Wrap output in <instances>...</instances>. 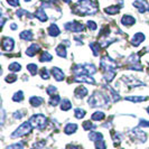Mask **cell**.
<instances>
[{
    "instance_id": "obj_1",
    "label": "cell",
    "mask_w": 149,
    "mask_h": 149,
    "mask_svg": "<svg viewBox=\"0 0 149 149\" xmlns=\"http://www.w3.org/2000/svg\"><path fill=\"white\" fill-rule=\"evenodd\" d=\"M97 11V5L92 0H79L77 1V6L73 9V13L80 16L93 15Z\"/></svg>"
},
{
    "instance_id": "obj_2",
    "label": "cell",
    "mask_w": 149,
    "mask_h": 149,
    "mask_svg": "<svg viewBox=\"0 0 149 149\" xmlns=\"http://www.w3.org/2000/svg\"><path fill=\"white\" fill-rule=\"evenodd\" d=\"M88 103H89L91 108H99V107L108 108L107 105L109 104V97L103 94V93H101V92L95 91L88 100Z\"/></svg>"
},
{
    "instance_id": "obj_3",
    "label": "cell",
    "mask_w": 149,
    "mask_h": 149,
    "mask_svg": "<svg viewBox=\"0 0 149 149\" xmlns=\"http://www.w3.org/2000/svg\"><path fill=\"white\" fill-rule=\"evenodd\" d=\"M29 122L34 128L43 130L46 127V125H47V118L43 114H35L29 119Z\"/></svg>"
},
{
    "instance_id": "obj_4",
    "label": "cell",
    "mask_w": 149,
    "mask_h": 149,
    "mask_svg": "<svg viewBox=\"0 0 149 149\" xmlns=\"http://www.w3.org/2000/svg\"><path fill=\"white\" fill-rule=\"evenodd\" d=\"M31 129H33V126H31V123H30L29 121L24 122V123H22L19 127L16 129L10 137H11V138H18V137H22V136H25V134H29L30 131H31Z\"/></svg>"
},
{
    "instance_id": "obj_5",
    "label": "cell",
    "mask_w": 149,
    "mask_h": 149,
    "mask_svg": "<svg viewBox=\"0 0 149 149\" xmlns=\"http://www.w3.org/2000/svg\"><path fill=\"white\" fill-rule=\"evenodd\" d=\"M64 27H65V29L68 30V31H73V33H81L84 30V26H83L81 22H66L65 25H64Z\"/></svg>"
},
{
    "instance_id": "obj_6",
    "label": "cell",
    "mask_w": 149,
    "mask_h": 149,
    "mask_svg": "<svg viewBox=\"0 0 149 149\" xmlns=\"http://www.w3.org/2000/svg\"><path fill=\"white\" fill-rule=\"evenodd\" d=\"M132 5L140 14H145V13L149 11V3L146 0H136V1H134Z\"/></svg>"
},
{
    "instance_id": "obj_7",
    "label": "cell",
    "mask_w": 149,
    "mask_h": 149,
    "mask_svg": "<svg viewBox=\"0 0 149 149\" xmlns=\"http://www.w3.org/2000/svg\"><path fill=\"white\" fill-rule=\"evenodd\" d=\"M1 46H2V49L6 51V52H11L14 49V39L11 37H3L2 38V42H1Z\"/></svg>"
},
{
    "instance_id": "obj_8",
    "label": "cell",
    "mask_w": 149,
    "mask_h": 149,
    "mask_svg": "<svg viewBox=\"0 0 149 149\" xmlns=\"http://www.w3.org/2000/svg\"><path fill=\"white\" fill-rule=\"evenodd\" d=\"M74 82H83V83H89V84H95L94 79L91 77L90 75H79V76H75Z\"/></svg>"
},
{
    "instance_id": "obj_9",
    "label": "cell",
    "mask_w": 149,
    "mask_h": 149,
    "mask_svg": "<svg viewBox=\"0 0 149 149\" xmlns=\"http://www.w3.org/2000/svg\"><path fill=\"white\" fill-rule=\"evenodd\" d=\"M52 75L54 76V79L57 81V82H61L64 80V72L58 68V67H53L52 68Z\"/></svg>"
},
{
    "instance_id": "obj_10",
    "label": "cell",
    "mask_w": 149,
    "mask_h": 149,
    "mask_svg": "<svg viewBox=\"0 0 149 149\" xmlns=\"http://www.w3.org/2000/svg\"><path fill=\"white\" fill-rule=\"evenodd\" d=\"M88 93H89L88 89H86L85 86H83V85L77 86L74 91V95H75V97H77V99H82V97H84L85 95H88Z\"/></svg>"
},
{
    "instance_id": "obj_11",
    "label": "cell",
    "mask_w": 149,
    "mask_h": 149,
    "mask_svg": "<svg viewBox=\"0 0 149 149\" xmlns=\"http://www.w3.org/2000/svg\"><path fill=\"white\" fill-rule=\"evenodd\" d=\"M143 40H145V35L142 33H137V34H134V36L131 39V44L137 47L141 44Z\"/></svg>"
},
{
    "instance_id": "obj_12",
    "label": "cell",
    "mask_w": 149,
    "mask_h": 149,
    "mask_svg": "<svg viewBox=\"0 0 149 149\" xmlns=\"http://www.w3.org/2000/svg\"><path fill=\"white\" fill-rule=\"evenodd\" d=\"M39 49H40V47H39V45L38 44H31L26 49V54L28 55V56H30V57H33V56H35L36 54H37V52H39Z\"/></svg>"
},
{
    "instance_id": "obj_13",
    "label": "cell",
    "mask_w": 149,
    "mask_h": 149,
    "mask_svg": "<svg viewBox=\"0 0 149 149\" xmlns=\"http://www.w3.org/2000/svg\"><path fill=\"white\" fill-rule=\"evenodd\" d=\"M134 22H136V19H134L132 16H129V15H125L122 18H121V24L123 25V26H128V27H130V26H132Z\"/></svg>"
},
{
    "instance_id": "obj_14",
    "label": "cell",
    "mask_w": 149,
    "mask_h": 149,
    "mask_svg": "<svg viewBox=\"0 0 149 149\" xmlns=\"http://www.w3.org/2000/svg\"><path fill=\"white\" fill-rule=\"evenodd\" d=\"M61 34V29L58 28L57 25L55 24H52L49 27H48V35L52 36V37H56Z\"/></svg>"
},
{
    "instance_id": "obj_15",
    "label": "cell",
    "mask_w": 149,
    "mask_h": 149,
    "mask_svg": "<svg viewBox=\"0 0 149 149\" xmlns=\"http://www.w3.org/2000/svg\"><path fill=\"white\" fill-rule=\"evenodd\" d=\"M29 103L33 107H39L40 104H43L44 103V99L43 97H31L29 99Z\"/></svg>"
},
{
    "instance_id": "obj_16",
    "label": "cell",
    "mask_w": 149,
    "mask_h": 149,
    "mask_svg": "<svg viewBox=\"0 0 149 149\" xmlns=\"http://www.w3.org/2000/svg\"><path fill=\"white\" fill-rule=\"evenodd\" d=\"M76 130H77V125H76V123H68V125H66L65 128H64V132L66 134H74Z\"/></svg>"
},
{
    "instance_id": "obj_17",
    "label": "cell",
    "mask_w": 149,
    "mask_h": 149,
    "mask_svg": "<svg viewBox=\"0 0 149 149\" xmlns=\"http://www.w3.org/2000/svg\"><path fill=\"white\" fill-rule=\"evenodd\" d=\"M89 138L90 140L92 141H100V140H103V136L101 132H94V131H91L89 134Z\"/></svg>"
},
{
    "instance_id": "obj_18",
    "label": "cell",
    "mask_w": 149,
    "mask_h": 149,
    "mask_svg": "<svg viewBox=\"0 0 149 149\" xmlns=\"http://www.w3.org/2000/svg\"><path fill=\"white\" fill-rule=\"evenodd\" d=\"M55 52H56V54H57L58 56L63 57V58L66 57V47H65V45H63V44L58 45V46L55 48Z\"/></svg>"
},
{
    "instance_id": "obj_19",
    "label": "cell",
    "mask_w": 149,
    "mask_h": 149,
    "mask_svg": "<svg viewBox=\"0 0 149 149\" xmlns=\"http://www.w3.org/2000/svg\"><path fill=\"white\" fill-rule=\"evenodd\" d=\"M35 16L37 17L38 19L40 20L42 22H47V15L45 14V10H44V8H39L37 11H36V14H35Z\"/></svg>"
},
{
    "instance_id": "obj_20",
    "label": "cell",
    "mask_w": 149,
    "mask_h": 149,
    "mask_svg": "<svg viewBox=\"0 0 149 149\" xmlns=\"http://www.w3.org/2000/svg\"><path fill=\"white\" fill-rule=\"evenodd\" d=\"M72 108V102L68 100V99H63L62 101H61V109L63 110V111H67V110H70Z\"/></svg>"
},
{
    "instance_id": "obj_21",
    "label": "cell",
    "mask_w": 149,
    "mask_h": 149,
    "mask_svg": "<svg viewBox=\"0 0 149 149\" xmlns=\"http://www.w3.org/2000/svg\"><path fill=\"white\" fill-rule=\"evenodd\" d=\"M19 36H20L22 39H24V40H28V42L34 38V35H33V33H31L30 30H24V31L20 33Z\"/></svg>"
},
{
    "instance_id": "obj_22",
    "label": "cell",
    "mask_w": 149,
    "mask_h": 149,
    "mask_svg": "<svg viewBox=\"0 0 149 149\" xmlns=\"http://www.w3.org/2000/svg\"><path fill=\"white\" fill-rule=\"evenodd\" d=\"M105 14L108 15H116L120 11V7L119 6H111V7H108L104 9Z\"/></svg>"
},
{
    "instance_id": "obj_23",
    "label": "cell",
    "mask_w": 149,
    "mask_h": 149,
    "mask_svg": "<svg viewBox=\"0 0 149 149\" xmlns=\"http://www.w3.org/2000/svg\"><path fill=\"white\" fill-rule=\"evenodd\" d=\"M104 118H105V114L102 111L94 112V113L92 114V117H91V119L94 120V121H101V120H103Z\"/></svg>"
},
{
    "instance_id": "obj_24",
    "label": "cell",
    "mask_w": 149,
    "mask_h": 149,
    "mask_svg": "<svg viewBox=\"0 0 149 149\" xmlns=\"http://www.w3.org/2000/svg\"><path fill=\"white\" fill-rule=\"evenodd\" d=\"M52 60H53V56L48 52L42 53V55L39 57V62H42V63H44V62H51Z\"/></svg>"
},
{
    "instance_id": "obj_25",
    "label": "cell",
    "mask_w": 149,
    "mask_h": 149,
    "mask_svg": "<svg viewBox=\"0 0 149 149\" xmlns=\"http://www.w3.org/2000/svg\"><path fill=\"white\" fill-rule=\"evenodd\" d=\"M84 65V68H85V71L88 72V74H94L95 72H97V67L94 66L93 64H89V63H86V64H83Z\"/></svg>"
},
{
    "instance_id": "obj_26",
    "label": "cell",
    "mask_w": 149,
    "mask_h": 149,
    "mask_svg": "<svg viewBox=\"0 0 149 149\" xmlns=\"http://www.w3.org/2000/svg\"><path fill=\"white\" fill-rule=\"evenodd\" d=\"M8 70L11 71V72H19V71L22 70V65H20L19 63H17V62H13V63L8 66Z\"/></svg>"
},
{
    "instance_id": "obj_27",
    "label": "cell",
    "mask_w": 149,
    "mask_h": 149,
    "mask_svg": "<svg viewBox=\"0 0 149 149\" xmlns=\"http://www.w3.org/2000/svg\"><path fill=\"white\" fill-rule=\"evenodd\" d=\"M90 48L92 49L94 56H97V55H99V52H100V44H97V43H90Z\"/></svg>"
},
{
    "instance_id": "obj_28",
    "label": "cell",
    "mask_w": 149,
    "mask_h": 149,
    "mask_svg": "<svg viewBox=\"0 0 149 149\" xmlns=\"http://www.w3.org/2000/svg\"><path fill=\"white\" fill-rule=\"evenodd\" d=\"M74 116L76 119H82L85 116V110H83L81 108H76L74 110Z\"/></svg>"
},
{
    "instance_id": "obj_29",
    "label": "cell",
    "mask_w": 149,
    "mask_h": 149,
    "mask_svg": "<svg viewBox=\"0 0 149 149\" xmlns=\"http://www.w3.org/2000/svg\"><path fill=\"white\" fill-rule=\"evenodd\" d=\"M27 70L29 71V73L31 75H36V74H37L38 67H37V65H36L35 63H30V64H28V65H27Z\"/></svg>"
},
{
    "instance_id": "obj_30",
    "label": "cell",
    "mask_w": 149,
    "mask_h": 149,
    "mask_svg": "<svg viewBox=\"0 0 149 149\" xmlns=\"http://www.w3.org/2000/svg\"><path fill=\"white\" fill-rule=\"evenodd\" d=\"M22 100H24V93H22V91L16 92L15 94H14V97H13V101H15V102H22Z\"/></svg>"
},
{
    "instance_id": "obj_31",
    "label": "cell",
    "mask_w": 149,
    "mask_h": 149,
    "mask_svg": "<svg viewBox=\"0 0 149 149\" xmlns=\"http://www.w3.org/2000/svg\"><path fill=\"white\" fill-rule=\"evenodd\" d=\"M127 101H131V102H142L146 101L145 97H125Z\"/></svg>"
},
{
    "instance_id": "obj_32",
    "label": "cell",
    "mask_w": 149,
    "mask_h": 149,
    "mask_svg": "<svg viewBox=\"0 0 149 149\" xmlns=\"http://www.w3.org/2000/svg\"><path fill=\"white\" fill-rule=\"evenodd\" d=\"M97 128V126L95 125H93L91 121H85L84 123H83V129L84 130H92V129H95Z\"/></svg>"
},
{
    "instance_id": "obj_33",
    "label": "cell",
    "mask_w": 149,
    "mask_h": 149,
    "mask_svg": "<svg viewBox=\"0 0 149 149\" xmlns=\"http://www.w3.org/2000/svg\"><path fill=\"white\" fill-rule=\"evenodd\" d=\"M58 102H61V97L58 95H55V97H52L51 100H49V104L51 107H56L58 104Z\"/></svg>"
},
{
    "instance_id": "obj_34",
    "label": "cell",
    "mask_w": 149,
    "mask_h": 149,
    "mask_svg": "<svg viewBox=\"0 0 149 149\" xmlns=\"http://www.w3.org/2000/svg\"><path fill=\"white\" fill-rule=\"evenodd\" d=\"M46 92H47V94H49V95L54 97V94L57 92V89H56L55 86H53V85H49V86L46 89Z\"/></svg>"
},
{
    "instance_id": "obj_35",
    "label": "cell",
    "mask_w": 149,
    "mask_h": 149,
    "mask_svg": "<svg viewBox=\"0 0 149 149\" xmlns=\"http://www.w3.org/2000/svg\"><path fill=\"white\" fill-rule=\"evenodd\" d=\"M95 149H107V145L103 140H100V141L95 142Z\"/></svg>"
},
{
    "instance_id": "obj_36",
    "label": "cell",
    "mask_w": 149,
    "mask_h": 149,
    "mask_svg": "<svg viewBox=\"0 0 149 149\" xmlns=\"http://www.w3.org/2000/svg\"><path fill=\"white\" fill-rule=\"evenodd\" d=\"M40 76H42L43 80H48V79H49V73H48V71H47L46 68H43V70L40 71Z\"/></svg>"
},
{
    "instance_id": "obj_37",
    "label": "cell",
    "mask_w": 149,
    "mask_h": 149,
    "mask_svg": "<svg viewBox=\"0 0 149 149\" xmlns=\"http://www.w3.org/2000/svg\"><path fill=\"white\" fill-rule=\"evenodd\" d=\"M6 149H24V145L22 142H19V143H15V145H10Z\"/></svg>"
},
{
    "instance_id": "obj_38",
    "label": "cell",
    "mask_w": 149,
    "mask_h": 149,
    "mask_svg": "<svg viewBox=\"0 0 149 149\" xmlns=\"http://www.w3.org/2000/svg\"><path fill=\"white\" fill-rule=\"evenodd\" d=\"M86 25H88V27H89L91 30H95L97 28V24L94 22H92V20H89V22H86Z\"/></svg>"
},
{
    "instance_id": "obj_39",
    "label": "cell",
    "mask_w": 149,
    "mask_h": 149,
    "mask_svg": "<svg viewBox=\"0 0 149 149\" xmlns=\"http://www.w3.org/2000/svg\"><path fill=\"white\" fill-rule=\"evenodd\" d=\"M16 80H17V75H16V74H13V75H8L7 77H6V82H9V83H13V82H15Z\"/></svg>"
},
{
    "instance_id": "obj_40",
    "label": "cell",
    "mask_w": 149,
    "mask_h": 149,
    "mask_svg": "<svg viewBox=\"0 0 149 149\" xmlns=\"http://www.w3.org/2000/svg\"><path fill=\"white\" fill-rule=\"evenodd\" d=\"M7 2L10 5V6H13V7L19 6V0H7Z\"/></svg>"
},
{
    "instance_id": "obj_41",
    "label": "cell",
    "mask_w": 149,
    "mask_h": 149,
    "mask_svg": "<svg viewBox=\"0 0 149 149\" xmlns=\"http://www.w3.org/2000/svg\"><path fill=\"white\" fill-rule=\"evenodd\" d=\"M22 117H24V113H22V111H16L15 113H14V118L15 119H22Z\"/></svg>"
},
{
    "instance_id": "obj_42",
    "label": "cell",
    "mask_w": 149,
    "mask_h": 149,
    "mask_svg": "<svg viewBox=\"0 0 149 149\" xmlns=\"http://www.w3.org/2000/svg\"><path fill=\"white\" fill-rule=\"evenodd\" d=\"M140 127H149V121L147 120H140V123H139Z\"/></svg>"
},
{
    "instance_id": "obj_43",
    "label": "cell",
    "mask_w": 149,
    "mask_h": 149,
    "mask_svg": "<svg viewBox=\"0 0 149 149\" xmlns=\"http://www.w3.org/2000/svg\"><path fill=\"white\" fill-rule=\"evenodd\" d=\"M10 28L13 30H16L17 29V25H16V24H11V25H10Z\"/></svg>"
},
{
    "instance_id": "obj_44",
    "label": "cell",
    "mask_w": 149,
    "mask_h": 149,
    "mask_svg": "<svg viewBox=\"0 0 149 149\" xmlns=\"http://www.w3.org/2000/svg\"><path fill=\"white\" fill-rule=\"evenodd\" d=\"M64 2H66V3H70V2H72V0H63Z\"/></svg>"
},
{
    "instance_id": "obj_45",
    "label": "cell",
    "mask_w": 149,
    "mask_h": 149,
    "mask_svg": "<svg viewBox=\"0 0 149 149\" xmlns=\"http://www.w3.org/2000/svg\"><path fill=\"white\" fill-rule=\"evenodd\" d=\"M30 0H25V2H29Z\"/></svg>"
},
{
    "instance_id": "obj_46",
    "label": "cell",
    "mask_w": 149,
    "mask_h": 149,
    "mask_svg": "<svg viewBox=\"0 0 149 149\" xmlns=\"http://www.w3.org/2000/svg\"><path fill=\"white\" fill-rule=\"evenodd\" d=\"M147 112H148V113H149V107H148V108H147Z\"/></svg>"
}]
</instances>
